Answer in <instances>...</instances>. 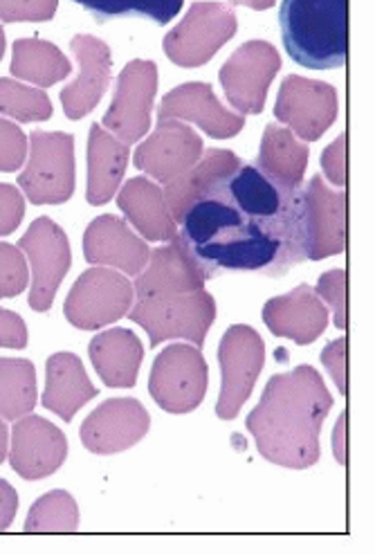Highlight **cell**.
<instances>
[{
  "label": "cell",
  "instance_id": "obj_1",
  "mask_svg": "<svg viewBox=\"0 0 375 555\" xmlns=\"http://www.w3.org/2000/svg\"><path fill=\"white\" fill-rule=\"evenodd\" d=\"M178 236L205 280L228 272L286 276L308 261L301 188L279 182L257 165H238L214 180L184 209Z\"/></svg>",
  "mask_w": 375,
  "mask_h": 555
},
{
  "label": "cell",
  "instance_id": "obj_2",
  "mask_svg": "<svg viewBox=\"0 0 375 555\" xmlns=\"http://www.w3.org/2000/svg\"><path fill=\"white\" fill-rule=\"evenodd\" d=\"M331 408L333 396L318 369L301 364L270 378L245 423L270 464L306 470L320 461V435Z\"/></svg>",
  "mask_w": 375,
  "mask_h": 555
},
{
  "label": "cell",
  "instance_id": "obj_3",
  "mask_svg": "<svg viewBox=\"0 0 375 555\" xmlns=\"http://www.w3.org/2000/svg\"><path fill=\"white\" fill-rule=\"evenodd\" d=\"M279 27L295 64L335 70L349 54V0H281Z\"/></svg>",
  "mask_w": 375,
  "mask_h": 555
},
{
  "label": "cell",
  "instance_id": "obj_4",
  "mask_svg": "<svg viewBox=\"0 0 375 555\" xmlns=\"http://www.w3.org/2000/svg\"><path fill=\"white\" fill-rule=\"evenodd\" d=\"M127 315L146 331L153 349L167 340H186L201 349L216 320V299L207 291L138 297Z\"/></svg>",
  "mask_w": 375,
  "mask_h": 555
},
{
  "label": "cell",
  "instance_id": "obj_5",
  "mask_svg": "<svg viewBox=\"0 0 375 555\" xmlns=\"http://www.w3.org/2000/svg\"><path fill=\"white\" fill-rule=\"evenodd\" d=\"M18 188L33 205H64L75 194V138L64 131L29 135V163Z\"/></svg>",
  "mask_w": 375,
  "mask_h": 555
},
{
  "label": "cell",
  "instance_id": "obj_6",
  "mask_svg": "<svg viewBox=\"0 0 375 555\" xmlns=\"http://www.w3.org/2000/svg\"><path fill=\"white\" fill-rule=\"evenodd\" d=\"M238 29L236 14L225 3H192L186 16L165 37L163 48L180 68H201L216 56Z\"/></svg>",
  "mask_w": 375,
  "mask_h": 555
},
{
  "label": "cell",
  "instance_id": "obj_7",
  "mask_svg": "<svg viewBox=\"0 0 375 555\" xmlns=\"http://www.w3.org/2000/svg\"><path fill=\"white\" fill-rule=\"evenodd\" d=\"M209 369L198 347L171 345L155 358L148 393L169 414L194 412L207 393Z\"/></svg>",
  "mask_w": 375,
  "mask_h": 555
},
{
  "label": "cell",
  "instance_id": "obj_8",
  "mask_svg": "<svg viewBox=\"0 0 375 555\" xmlns=\"http://www.w3.org/2000/svg\"><path fill=\"white\" fill-rule=\"evenodd\" d=\"M218 364H221L223 383L216 414L223 421H234L263 372L266 345L261 335L247 324L230 326L218 347Z\"/></svg>",
  "mask_w": 375,
  "mask_h": 555
},
{
  "label": "cell",
  "instance_id": "obj_9",
  "mask_svg": "<svg viewBox=\"0 0 375 555\" xmlns=\"http://www.w3.org/2000/svg\"><path fill=\"white\" fill-rule=\"evenodd\" d=\"M133 284L117 270L92 268L86 270L70 288L64 313L79 331H98L115 324L133 306Z\"/></svg>",
  "mask_w": 375,
  "mask_h": 555
},
{
  "label": "cell",
  "instance_id": "obj_10",
  "mask_svg": "<svg viewBox=\"0 0 375 555\" xmlns=\"http://www.w3.org/2000/svg\"><path fill=\"white\" fill-rule=\"evenodd\" d=\"M21 253L33 263V288H29V308L48 313L56 291L73 266L68 234L48 216H41L18 241Z\"/></svg>",
  "mask_w": 375,
  "mask_h": 555
},
{
  "label": "cell",
  "instance_id": "obj_11",
  "mask_svg": "<svg viewBox=\"0 0 375 555\" xmlns=\"http://www.w3.org/2000/svg\"><path fill=\"white\" fill-rule=\"evenodd\" d=\"M281 70V54L268 41L243 43L223 64L218 81L241 115H261L268 90Z\"/></svg>",
  "mask_w": 375,
  "mask_h": 555
},
{
  "label": "cell",
  "instance_id": "obj_12",
  "mask_svg": "<svg viewBox=\"0 0 375 555\" xmlns=\"http://www.w3.org/2000/svg\"><path fill=\"white\" fill-rule=\"evenodd\" d=\"M158 90V66L148 59H135L117 77L113 102L102 127L124 144H135L151 129V108Z\"/></svg>",
  "mask_w": 375,
  "mask_h": 555
},
{
  "label": "cell",
  "instance_id": "obj_13",
  "mask_svg": "<svg viewBox=\"0 0 375 555\" xmlns=\"http://www.w3.org/2000/svg\"><path fill=\"white\" fill-rule=\"evenodd\" d=\"M337 90L318 79L288 75L281 81L274 117L306 142H318L337 119Z\"/></svg>",
  "mask_w": 375,
  "mask_h": 555
},
{
  "label": "cell",
  "instance_id": "obj_14",
  "mask_svg": "<svg viewBox=\"0 0 375 555\" xmlns=\"http://www.w3.org/2000/svg\"><path fill=\"white\" fill-rule=\"evenodd\" d=\"M306 259L322 261L347 250V194L331 190L322 176H312L301 190Z\"/></svg>",
  "mask_w": 375,
  "mask_h": 555
},
{
  "label": "cell",
  "instance_id": "obj_15",
  "mask_svg": "<svg viewBox=\"0 0 375 555\" xmlns=\"http://www.w3.org/2000/svg\"><path fill=\"white\" fill-rule=\"evenodd\" d=\"M205 144L201 135L176 119H160L155 131L138 146L133 165L155 182H171L192 169L203 156Z\"/></svg>",
  "mask_w": 375,
  "mask_h": 555
},
{
  "label": "cell",
  "instance_id": "obj_16",
  "mask_svg": "<svg viewBox=\"0 0 375 555\" xmlns=\"http://www.w3.org/2000/svg\"><path fill=\"white\" fill-rule=\"evenodd\" d=\"M148 427V412L138 398H111L83 421L79 437L86 450L108 456L133 448Z\"/></svg>",
  "mask_w": 375,
  "mask_h": 555
},
{
  "label": "cell",
  "instance_id": "obj_17",
  "mask_svg": "<svg viewBox=\"0 0 375 555\" xmlns=\"http://www.w3.org/2000/svg\"><path fill=\"white\" fill-rule=\"evenodd\" d=\"M68 456L66 435L41 416H21L12 429L10 464L27 481L54 475Z\"/></svg>",
  "mask_w": 375,
  "mask_h": 555
},
{
  "label": "cell",
  "instance_id": "obj_18",
  "mask_svg": "<svg viewBox=\"0 0 375 555\" xmlns=\"http://www.w3.org/2000/svg\"><path fill=\"white\" fill-rule=\"evenodd\" d=\"M158 119L194 121L214 140L234 138L245 129V115L228 111L214 95V88L203 81L182 83L167 92L158 108Z\"/></svg>",
  "mask_w": 375,
  "mask_h": 555
},
{
  "label": "cell",
  "instance_id": "obj_19",
  "mask_svg": "<svg viewBox=\"0 0 375 555\" xmlns=\"http://www.w3.org/2000/svg\"><path fill=\"white\" fill-rule=\"evenodd\" d=\"M70 50L79 61V77L61 90V106L68 119H81L98 108L108 90L113 56L102 39L90 35H77Z\"/></svg>",
  "mask_w": 375,
  "mask_h": 555
},
{
  "label": "cell",
  "instance_id": "obj_20",
  "mask_svg": "<svg viewBox=\"0 0 375 555\" xmlns=\"http://www.w3.org/2000/svg\"><path fill=\"white\" fill-rule=\"evenodd\" d=\"M261 315L272 335L288 337L299 347L315 343L328 326V308L308 284H299L288 295L272 297Z\"/></svg>",
  "mask_w": 375,
  "mask_h": 555
},
{
  "label": "cell",
  "instance_id": "obj_21",
  "mask_svg": "<svg viewBox=\"0 0 375 555\" xmlns=\"http://www.w3.org/2000/svg\"><path fill=\"white\" fill-rule=\"evenodd\" d=\"M148 245L119 216H98L83 234V259L92 266H111L138 276L148 261Z\"/></svg>",
  "mask_w": 375,
  "mask_h": 555
},
{
  "label": "cell",
  "instance_id": "obj_22",
  "mask_svg": "<svg viewBox=\"0 0 375 555\" xmlns=\"http://www.w3.org/2000/svg\"><path fill=\"white\" fill-rule=\"evenodd\" d=\"M146 263L148 266H144L133 284L138 297L178 295L205 288L207 280L180 236L167 241L163 248L151 250Z\"/></svg>",
  "mask_w": 375,
  "mask_h": 555
},
{
  "label": "cell",
  "instance_id": "obj_23",
  "mask_svg": "<svg viewBox=\"0 0 375 555\" xmlns=\"http://www.w3.org/2000/svg\"><path fill=\"white\" fill-rule=\"evenodd\" d=\"M90 362L106 387L131 389L144 360L140 337L129 328H111L90 340Z\"/></svg>",
  "mask_w": 375,
  "mask_h": 555
},
{
  "label": "cell",
  "instance_id": "obj_24",
  "mask_svg": "<svg viewBox=\"0 0 375 555\" xmlns=\"http://www.w3.org/2000/svg\"><path fill=\"white\" fill-rule=\"evenodd\" d=\"M100 391L90 383L83 362L75 353H54L46 364L43 408L70 423L75 414Z\"/></svg>",
  "mask_w": 375,
  "mask_h": 555
},
{
  "label": "cell",
  "instance_id": "obj_25",
  "mask_svg": "<svg viewBox=\"0 0 375 555\" xmlns=\"http://www.w3.org/2000/svg\"><path fill=\"white\" fill-rule=\"evenodd\" d=\"M129 167V144L113 138L100 121L90 127L88 138V190L90 205H106L115 198Z\"/></svg>",
  "mask_w": 375,
  "mask_h": 555
},
{
  "label": "cell",
  "instance_id": "obj_26",
  "mask_svg": "<svg viewBox=\"0 0 375 555\" xmlns=\"http://www.w3.org/2000/svg\"><path fill=\"white\" fill-rule=\"evenodd\" d=\"M119 209L127 216L129 223L146 241H171L178 236V223L169 214L163 190L148 178H131L124 184L119 198Z\"/></svg>",
  "mask_w": 375,
  "mask_h": 555
},
{
  "label": "cell",
  "instance_id": "obj_27",
  "mask_svg": "<svg viewBox=\"0 0 375 555\" xmlns=\"http://www.w3.org/2000/svg\"><path fill=\"white\" fill-rule=\"evenodd\" d=\"M241 163L243 160L236 156V153L225 149L203 151L198 163L192 169H186L182 176H178L176 180L167 182V188L163 192L173 221L180 223L184 209L190 207L214 180L232 173L234 169H238Z\"/></svg>",
  "mask_w": 375,
  "mask_h": 555
},
{
  "label": "cell",
  "instance_id": "obj_28",
  "mask_svg": "<svg viewBox=\"0 0 375 555\" xmlns=\"http://www.w3.org/2000/svg\"><path fill=\"white\" fill-rule=\"evenodd\" d=\"M308 156V144L299 142L290 129L268 125L257 156V167L279 182L290 184V188H301Z\"/></svg>",
  "mask_w": 375,
  "mask_h": 555
},
{
  "label": "cell",
  "instance_id": "obj_29",
  "mask_svg": "<svg viewBox=\"0 0 375 555\" xmlns=\"http://www.w3.org/2000/svg\"><path fill=\"white\" fill-rule=\"evenodd\" d=\"M10 73L12 77L29 81L39 88H50L73 75V64L68 56L50 41L35 37L16 39Z\"/></svg>",
  "mask_w": 375,
  "mask_h": 555
},
{
  "label": "cell",
  "instance_id": "obj_30",
  "mask_svg": "<svg viewBox=\"0 0 375 555\" xmlns=\"http://www.w3.org/2000/svg\"><path fill=\"white\" fill-rule=\"evenodd\" d=\"M37 369L25 358H0V416L16 421L37 408Z\"/></svg>",
  "mask_w": 375,
  "mask_h": 555
},
{
  "label": "cell",
  "instance_id": "obj_31",
  "mask_svg": "<svg viewBox=\"0 0 375 555\" xmlns=\"http://www.w3.org/2000/svg\"><path fill=\"white\" fill-rule=\"evenodd\" d=\"M73 3L90 12L100 25L119 18H146L155 25H167L182 10V0H73Z\"/></svg>",
  "mask_w": 375,
  "mask_h": 555
},
{
  "label": "cell",
  "instance_id": "obj_32",
  "mask_svg": "<svg viewBox=\"0 0 375 555\" xmlns=\"http://www.w3.org/2000/svg\"><path fill=\"white\" fill-rule=\"evenodd\" d=\"M79 529V508L66 490H52L39 498L25 519L27 533H75Z\"/></svg>",
  "mask_w": 375,
  "mask_h": 555
},
{
  "label": "cell",
  "instance_id": "obj_33",
  "mask_svg": "<svg viewBox=\"0 0 375 555\" xmlns=\"http://www.w3.org/2000/svg\"><path fill=\"white\" fill-rule=\"evenodd\" d=\"M0 115L16 121H46L52 117V102L46 90L29 88L10 77H0Z\"/></svg>",
  "mask_w": 375,
  "mask_h": 555
},
{
  "label": "cell",
  "instance_id": "obj_34",
  "mask_svg": "<svg viewBox=\"0 0 375 555\" xmlns=\"http://www.w3.org/2000/svg\"><path fill=\"white\" fill-rule=\"evenodd\" d=\"M347 280L349 274L344 268H333L328 272H324L318 282V297L324 299L331 311H333V320L335 326L339 331H347L349 326V308H347Z\"/></svg>",
  "mask_w": 375,
  "mask_h": 555
},
{
  "label": "cell",
  "instance_id": "obj_35",
  "mask_svg": "<svg viewBox=\"0 0 375 555\" xmlns=\"http://www.w3.org/2000/svg\"><path fill=\"white\" fill-rule=\"evenodd\" d=\"M29 282V270L21 248L0 243V299L18 297Z\"/></svg>",
  "mask_w": 375,
  "mask_h": 555
},
{
  "label": "cell",
  "instance_id": "obj_36",
  "mask_svg": "<svg viewBox=\"0 0 375 555\" xmlns=\"http://www.w3.org/2000/svg\"><path fill=\"white\" fill-rule=\"evenodd\" d=\"M59 0H0V21L5 23H43L52 21Z\"/></svg>",
  "mask_w": 375,
  "mask_h": 555
},
{
  "label": "cell",
  "instance_id": "obj_37",
  "mask_svg": "<svg viewBox=\"0 0 375 555\" xmlns=\"http://www.w3.org/2000/svg\"><path fill=\"white\" fill-rule=\"evenodd\" d=\"M27 146L29 142L21 127L8 119H0V171H18L27 160Z\"/></svg>",
  "mask_w": 375,
  "mask_h": 555
},
{
  "label": "cell",
  "instance_id": "obj_38",
  "mask_svg": "<svg viewBox=\"0 0 375 555\" xmlns=\"http://www.w3.org/2000/svg\"><path fill=\"white\" fill-rule=\"evenodd\" d=\"M25 216V198L12 184L0 182V236L12 234Z\"/></svg>",
  "mask_w": 375,
  "mask_h": 555
},
{
  "label": "cell",
  "instance_id": "obj_39",
  "mask_svg": "<svg viewBox=\"0 0 375 555\" xmlns=\"http://www.w3.org/2000/svg\"><path fill=\"white\" fill-rule=\"evenodd\" d=\"M347 349L349 340L347 337H339V340L328 343V347L322 351V362L328 369V374L341 396H347Z\"/></svg>",
  "mask_w": 375,
  "mask_h": 555
},
{
  "label": "cell",
  "instance_id": "obj_40",
  "mask_svg": "<svg viewBox=\"0 0 375 555\" xmlns=\"http://www.w3.org/2000/svg\"><path fill=\"white\" fill-rule=\"evenodd\" d=\"M322 169L324 176L337 184V188H344L347 184V135H339L324 153H322Z\"/></svg>",
  "mask_w": 375,
  "mask_h": 555
},
{
  "label": "cell",
  "instance_id": "obj_41",
  "mask_svg": "<svg viewBox=\"0 0 375 555\" xmlns=\"http://www.w3.org/2000/svg\"><path fill=\"white\" fill-rule=\"evenodd\" d=\"M0 347L5 349H25L27 347V326L18 313L0 308Z\"/></svg>",
  "mask_w": 375,
  "mask_h": 555
},
{
  "label": "cell",
  "instance_id": "obj_42",
  "mask_svg": "<svg viewBox=\"0 0 375 555\" xmlns=\"http://www.w3.org/2000/svg\"><path fill=\"white\" fill-rule=\"evenodd\" d=\"M18 513V492L5 479H0V533H5Z\"/></svg>",
  "mask_w": 375,
  "mask_h": 555
},
{
  "label": "cell",
  "instance_id": "obj_43",
  "mask_svg": "<svg viewBox=\"0 0 375 555\" xmlns=\"http://www.w3.org/2000/svg\"><path fill=\"white\" fill-rule=\"evenodd\" d=\"M344 427H347V412L339 416L337 429H333V454L337 456L339 464L347 461V456H344V450H347V431H344Z\"/></svg>",
  "mask_w": 375,
  "mask_h": 555
},
{
  "label": "cell",
  "instance_id": "obj_44",
  "mask_svg": "<svg viewBox=\"0 0 375 555\" xmlns=\"http://www.w3.org/2000/svg\"><path fill=\"white\" fill-rule=\"evenodd\" d=\"M230 3L238 5V8H249V10L263 12V10H272L276 5V0H230Z\"/></svg>",
  "mask_w": 375,
  "mask_h": 555
},
{
  "label": "cell",
  "instance_id": "obj_45",
  "mask_svg": "<svg viewBox=\"0 0 375 555\" xmlns=\"http://www.w3.org/2000/svg\"><path fill=\"white\" fill-rule=\"evenodd\" d=\"M8 443H10V429H8L5 421L0 418V464L8 459Z\"/></svg>",
  "mask_w": 375,
  "mask_h": 555
},
{
  "label": "cell",
  "instance_id": "obj_46",
  "mask_svg": "<svg viewBox=\"0 0 375 555\" xmlns=\"http://www.w3.org/2000/svg\"><path fill=\"white\" fill-rule=\"evenodd\" d=\"M5 29H3V25H0V61H3V54H5Z\"/></svg>",
  "mask_w": 375,
  "mask_h": 555
}]
</instances>
